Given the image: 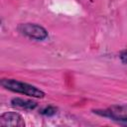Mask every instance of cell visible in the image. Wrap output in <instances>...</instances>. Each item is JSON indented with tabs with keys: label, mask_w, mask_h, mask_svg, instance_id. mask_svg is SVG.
Segmentation results:
<instances>
[{
	"label": "cell",
	"mask_w": 127,
	"mask_h": 127,
	"mask_svg": "<svg viewBox=\"0 0 127 127\" xmlns=\"http://www.w3.org/2000/svg\"><path fill=\"white\" fill-rule=\"evenodd\" d=\"M1 85L13 92L21 93L24 95H28L35 98H43L45 96V92L35 85L29 84L27 82H23L13 78H3L1 80Z\"/></svg>",
	"instance_id": "cell-1"
},
{
	"label": "cell",
	"mask_w": 127,
	"mask_h": 127,
	"mask_svg": "<svg viewBox=\"0 0 127 127\" xmlns=\"http://www.w3.org/2000/svg\"><path fill=\"white\" fill-rule=\"evenodd\" d=\"M18 31L22 35L37 41H43L48 38V31L44 27L34 23L20 24L18 26Z\"/></svg>",
	"instance_id": "cell-2"
},
{
	"label": "cell",
	"mask_w": 127,
	"mask_h": 127,
	"mask_svg": "<svg viewBox=\"0 0 127 127\" xmlns=\"http://www.w3.org/2000/svg\"><path fill=\"white\" fill-rule=\"evenodd\" d=\"M0 126H25L23 117L17 112H5L0 116Z\"/></svg>",
	"instance_id": "cell-3"
},
{
	"label": "cell",
	"mask_w": 127,
	"mask_h": 127,
	"mask_svg": "<svg viewBox=\"0 0 127 127\" xmlns=\"http://www.w3.org/2000/svg\"><path fill=\"white\" fill-rule=\"evenodd\" d=\"M11 104L14 107L25 109V110H33L37 107V103L35 101L29 100V99H23V98H20V97L13 98L11 100Z\"/></svg>",
	"instance_id": "cell-4"
},
{
	"label": "cell",
	"mask_w": 127,
	"mask_h": 127,
	"mask_svg": "<svg viewBox=\"0 0 127 127\" xmlns=\"http://www.w3.org/2000/svg\"><path fill=\"white\" fill-rule=\"evenodd\" d=\"M41 113L43 115H45V116H53V115H55L57 113V108L50 105V106H47L44 109H42Z\"/></svg>",
	"instance_id": "cell-5"
},
{
	"label": "cell",
	"mask_w": 127,
	"mask_h": 127,
	"mask_svg": "<svg viewBox=\"0 0 127 127\" xmlns=\"http://www.w3.org/2000/svg\"><path fill=\"white\" fill-rule=\"evenodd\" d=\"M120 60H121V62L123 63V64H127V50H124V51H122L121 53H120Z\"/></svg>",
	"instance_id": "cell-6"
}]
</instances>
